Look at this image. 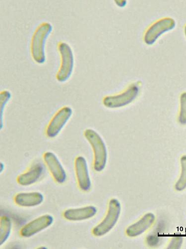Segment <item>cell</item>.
I'll return each instance as SVG.
<instances>
[{
  "label": "cell",
  "instance_id": "8992f818",
  "mask_svg": "<svg viewBox=\"0 0 186 249\" xmlns=\"http://www.w3.org/2000/svg\"><path fill=\"white\" fill-rule=\"evenodd\" d=\"M176 26L175 20L171 18H164L153 24L144 36L145 43L151 46L163 34L173 30Z\"/></svg>",
  "mask_w": 186,
  "mask_h": 249
},
{
  "label": "cell",
  "instance_id": "52a82bcc",
  "mask_svg": "<svg viewBox=\"0 0 186 249\" xmlns=\"http://www.w3.org/2000/svg\"><path fill=\"white\" fill-rule=\"evenodd\" d=\"M73 114V110L68 107L61 108L54 115L48 124L46 135L50 138L56 137L66 125Z\"/></svg>",
  "mask_w": 186,
  "mask_h": 249
},
{
  "label": "cell",
  "instance_id": "30bf717a",
  "mask_svg": "<svg viewBox=\"0 0 186 249\" xmlns=\"http://www.w3.org/2000/svg\"><path fill=\"white\" fill-rule=\"evenodd\" d=\"M44 159L54 180L58 183H64L67 179V174L57 156L52 152H47Z\"/></svg>",
  "mask_w": 186,
  "mask_h": 249
},
{
  "label": "cell",
  "instance_id": "4fadbf2b",
  "mask_svg": "<svg viewBox=\"0 0 186 249\" xmlns=\"http://www.w3.org/2000/svg\"><path fill=\"white\" fill-rule=\"evenodd\" d=\"M44 169L42 163H35L27 172L18 176L17 183L20 185L24 186L34 184L43 176Z\"/></svg>",
  "mask_w": 186,
  "mask_h": 249
},
{
  "label": "cell",
  "instance_id": "8fae6325",
  "mask_svg": "<svg viewBox=\"0 0 186 249\" xmlns=\"http://www.w3.org/2000/svg\"><path fill=\"white\" fill-rule=\"evenodd\" d=\"M155 220V216L153 213H148L139 220L127 228L126 233L129 237L139 236L148 231Z\"/></svg>",
  "mask_w": 186,
  "mask_h": 249
},
{
  "label": "cell",
  "instance_id": "277c9868",
  "mask_svg": "<svg viewBox=\"0 0 186 249\" xmlns=\"http://www.w3.org/2000/svg\"><path fill=\"white\" fill-rule=\"evenodd\" d=\"M58 51L61 56V65L56 75V78L60 82L67 81L73 71L74 56L70 46L67 43H61L58 46Z\"/></svg>",
  "mask_w": 186,
  "mask_h": 249
},
{
  "label": "cell",
  "instance_id": "7c38bea8",
  "mask_svg": "<svg viewBox=\"0 0 186 249\" xmlns=\"http://www.w3.org/2000/svg\"><path fill=\"white\" fill-rule=\"evenodd\" d=\"M97 211L93 206H88L80 208L70 209L63 213L64 217L71 221H81L86 220L94 217Z\"/></svg>",
  "mask_w": 186,
  "mask_h": 249
},
{
  "label": "cell",
  "instance_id": "5b68a950",
  "mask_svg": "<svg viewBox=\"0 0 186 249\" xmlns=\"http://www.w3.org/2000/svg\"><path fill=\"white\" fill-rule=\"evenodd\" d=\"M140 89L138 85H131L124 92L115 95L108 96L103 100L107 108L117 109L126 107L133 102L139 95Z\"/></svg>",
  "mask_w": 186,
  "mask_h": 249
},
{
  "label": "cell",
  "instance_id": "d6986e66",
  "mask_svg": "<svg viewBox=\"0 0 186 249\" xmlns=\"http://www.w3.org/2000/svg\"><path fill=\"white\" fill-rule=\"evenodd\" d=\"M183 243V238L181 236L174 237L170 243V244L168 249H180Z\"/></svg>",
  "mask_w": 186,
  "mask_h": 249
},
{
  "label": "cell",
  "instance_id": "7402d4cb",
  "mask_svg": "<svg viewBox=\"0 0 186 249\" xmlns=\"http://www.w3.org/2000/svg\"><path fill=\"white\" fill-rule=\"evenodd\" d=\"M185 36H186V27L185 28Z\"/></svg>",
  "mask_w": 186,
  "mask_h": 249
},
{
  "label": "cell",
  "instance_id": "e0dca14e",
  "mask_svg": "<svg viewBox=\"0 0 186 249\" xmlns=\"http://www.w3.org/2000/svg\"><path fill=\"white\" fill-rule=\"evenodd\" d=\"M11 98V94L8 90H4L0 94V128H3V115L7 104Z\"/></svg>",
  "mask_w": 186,
  "mask_h": 249
},
{
  "label": "cell",
  "instance_id": "ac0fdd59",
  "mask_svg": "<svg viewBox=\"0 0 186 249\" xmlns=\"http://www.w3.org/2000/svg\"><path fill=\"white\" fill-rule=\"evenodd\" d=\"M180 109L178 122L182 125H186V92L183 93L180 99Z\"/></svg>",
  "mask_w": 186,
  "mask_h": 249
},
{
  "label": "cell",
  "instance_id": "ffe728a7",
  "mask_svg": "<svg viewBox=\"0 0 186 249\" xmlns=\"http://www.w3.org/2000/svg\"><path fill=\"white\" fill-rule=\"evenodd\" d=\"M115 3L118 6L120 7H125L127 4V2L126 1H115Z\"/></svg>",
  "mask_w": 186,
  "mask_h": 249
},
{
  "label": "cell",
  "instance_id": "3957f363",
  "mask_svg": "<svg viewBox=\"0 0 186 249\" xmlns=\"http://www.w3.org/2000/svg\"><path fill=\"white\" fill-rule=\"evenodd\" d=\"M121 211L119 201L116 198L111 199L108 205L107 214L103 220L93 228L92 233L96 237H102L109 232L116 224Z\"/></svg>",
  "mask_w": 186,
  "mask_h": 249
},
{
  "label": "cell",
  "instance_id": "44dd1931",
  "mask_svg": "<svg viewBox=\"0 0 186 249\" xmlns=\"http://www.w3.org/2000/svg\"><path fill=\"white\" fill-rule=\"evenodd\" d=\"M0 167H1V169H0V171H1V173H2V172L4 170L5 166L4 164L2 162L1 163V166H0Z\"/></svg>",
  "mask_w": 186,
  "mask_h": 249
},
{
  "label": "cell",
  "instance_id": "9a60e30c",
  "mask_svg": "<svg viewBox=\"0 0 186 249\" xmlns=\"http://www.w3.org/2000/svg\"><path fill=\"white\" fill-rule=\"evenodd\" d=\"M12 223L11 219L3 216L0 220V244L3 245L8 240L12 231Z\"/></svg>",
  "mask_w": 186,
  "mask_h": 249
},
{
  "label": "cell",
  "instance_id": "9c48e42d",
  "mask_svg": "<svg viewBox=\"0 0 186 249\" xmlns=\"http://www.w3.org/2000/svg\"><path fill=\"white\" fill-rule=\"evenodd\" d=\"M75 168L79 189L84 192L89 191L91 189L92 182L86 159L82 156L77 157L75 161Z\"/></svg>",
  "mask_w": 186,
  "mask_h": 249
},
{
  "label": "cell",
  "instance_id": "6da1fadb",
  "mask_svg": "<svg viewBox=\"0 0 186 249\" xmlns=\"http://www.w3.org/2000/svg\"><path fill=\"white\" fill-rule=\"evenodd\" d=\"M52 30V25L45 22L37 27L32 36L31 53L32 58L38 64H43L46 62V44Z\"/></svg>",
  "mask_w": 186,
  "mask_h": 249
},
{
  "label": "cell",
  "instance_id": "ba28073f",
  "mask_svg": "<svg viewBox=\"0 0 186 249\" xmlns=\"http://www.w3.org/2000/svg\"><path fill=\"white\" fill-rule=\"evenodd\" d=\"M54 222L53 216L46 214L30 221L26 224L20 231V234L24 238H30L45 230Z\"/></svg>",
  "mask_w": 186,
  "mask_h": 249
},
{
  "label": "cell",
  "instance_id": "2e32d148",
  "mask_svg": "<svg viewBox=\"0 0 186 249\" xmlns=\"http://www.w3.org/2000/svg\"><path fill=\"white\" fill-rule=\"evenodd\" d=\"M180 162L181 173L175 185L176 190L179 192L186 189V155H184L181 157Z\"/></svg>",
  "mask_w": 186,
  "mask_h": 249
},
{
  "label": "cell",
  "instance_id": "5bb4252c",
  "mask_svg": "<svg viewBox=\"0 0 186 249\" xmlns=\"http://www.w3.org/2000/svg\"><path fill=\"white\" fill-rule=\"evenodd\" d=\"M44 196L39 192L20 193L14 198L15 203L19 206L31 207L37 206L43 202Z\"/></svg>",
  "mask_w": 186,
  "mask_h": 249
},
{
  "label": "cell",
  "instance_id": "7a4b0ae2",
  "mask_svg": "<svg viewBox=\"0 0 186 249\" xmlns=\"http://www.w3.org/2000/svg\"><path fill=\"white\" fill-rule=\"evenodd\" d=\"M84 136L89 142L94 154V169L97 172L104 170L108 161V154L106 143L101 136L94 130H85Z\"/></svg>",
  "mask_w": 186,
  "mask_h": 249
}]
</instances>
